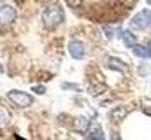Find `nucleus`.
Returning <instances> with one entry per match:
<instances>
[{
	"instance_id": "nucleus-1",
	"label": "nucleus",
	"mask_w": 151,
	"mask_h": 140,
	"mask_svg": "<svg viewBox=\"0 0 151 140\" xmlns=\"http://www.w3.org/2000/svg\"><path fill=\"white\" fill-rule=\"evenodd\" d=\"M63 18H65L63 9H62L58 4H51V5H47V7L42 11V23H44V26L49 28V30L56 28V26L63 21Z\"/></svg>"
},
{
	"instance_id": "nucleus-2",
	"label": "nucleus",
	"mask_w": 151,
	"mask_h": 140,
	"mask_svg": "<svg viewBox=\"0 0 151 140\" xmlns=\"http://www.w3.org/2000/svg\"><path fill=\"white\" fill-rule=\"evenodd\" d=\"M7 98L16 105V107H19V109H27V107H30V105L34 104L32 95H28L25 91H19V89H11L7 93Z\"/></svg>"
},
{
	"instance_id": "nucleus-3",
	"label": "nucleus",
	"mask_w": 151,
	"mask_h": 140,
	"mask_svg": "<svg viewBox=\"0 0 151 140\" xmlns=\"http://www.w3.org/2000/svg\"><path fill=\"white\" fill-rule=\"evenodd\" d=\"M130 28L135 30H151V11H141L139 14H135L130 21Z\"/></svg>"
},
{
	"instance_id": "nucleus-4",
	"label": "nucleus",
	"mask_w": 151,
	"mask_h": 140,
	"mask_svg": "<svg viewBox=\"0 0 151 140\" xmlns=\"http://www.w3.org/2000/svg\"><path fill=\"white\" fill-rule=\"evenodd\" d=\"M16 9L11 5H0V28H7L16 21Z\"/></svg>"
},
{
	"instance_id": "nucleus-5",
	"label": "nucleus",
	"mask_w": 151,
	"mask_h": 140,
	"mask_svg": "<svg viewBox=\"0 0 151 140\" xmlns=\"http://www.w3.org/2000/svg\"><path fill=\"white\" fill-rule=\"evenodd\" d=\"M69 53L74 60H83L84 58V46L81 40H70L69 42Z\"/></svg>"
},
{
	"instance_id": "nucleus-6",
	"label": "nucleus",
	"mask_w": 151,
	"mask_h": 140,
	"mask_svg": "<svg viewBox=\"0 0 151 140\" xmlns=\"http://www.w3.org/2000/svg\"><path fill=\"white\" fill-rule=\"evenodd\" d=\"M86 139L88 140H106V133H104L102 126L95 123V124H90V128L86 131Z\"/></svg>"
},
{
	"instance_id": "nucleus-7",
	"label": "nucleus",
	"mask_w": 151,
	"mask_h": 140,
	"mask_svg": "<svg viewBox=\"0 0 151 140\" xmlns=\"http://www.w3.org/2000/svg\"><path fill=\"white\" fill-rule=\"evenodd\" d=\"M130 49H132V53H134L137 58H141V60H150V58H151V47H150V46L134 44Z\"/></svg>"
},
{
	"instance_id": "nucleus-8",
	"label": "nucleus",
	"mask_w": 151,
	"mask_h": 140,
	"mask_svg": "<svg viewBox=\"0 0 151 140\" xmlns=\"http://www.w3.org/2000/svg\"><path fill=\"white\" fill-rule=\"evenodd\" d=\"M127 116H128V109L127 107H116V109H113V112L109 114V119L113 123H121Z\"/></svg>"
},
{
	"instance_id": "nucleus-9",
	"label": "nucleus",
	"mask_w": 151,
	"mask_h": 140,
	"mask_svg": "<svg viewBox=\"0 0 151 140\" xmlns=\"http://www.w3.org/2000/svg\"><path fill=\"white\" fill-rule=\"evenodd\" d=\"M90 124H91V123H90L86 117L79 116V117H76V121H74V130L77 133H86L88 128H90Z\"/></svg>"
},
{
	"instance_id": "nucleus-10",
	"label": "nucleus",
	"mask_w": 151,
	"mask_h": 140,
	"mask_svg": "<svg viewBox=\"0 0 151 140\" xmlns=\"http://www.w3.org/2000/svg\"><path fill=\"white\" fill-rule=\"evenodd\" d=\"M121 40L125 42V46L132 47V46L137 42V37L132 34V30H123V32H121Z\"/></svg>"
},
{
	"instance_id": "nucleus-11",
	"label": "nucleus",
	"mask_w": 151,
	"mask_h": 140,
	"mask_svg": "<svg viewBox=\"0 0 151 140\" xmlns=\"http://www.w3.org/2000/svg\"><path fill=\"white\" fill-rule=\"evenodd\" d=\"M9 119H11V112H9V109L4 107V105H0V130L5 128V124L9 123Z\"/></svg>"
},
{
	"instance_id": "nucleus-12",
	"label": "nucleus",
	"mask_w": 151,
	"mask_h": 140,
	"mask_svg": "<svg viewBox=\"0 0 151 140\" xmlns=\"http://www.w3.org/2000/svg\"><path fill=\"white\" fill-rule=\"evenodd\" d=\"M107 65H109V69H119V70H127V63H123V61H119V60H116V58H109V61H107Z\"/></svg>"
},
{
	"instance_id": "nucleus-13",
	"label": "nucleus",
	"mask_w": 151,
	"mask_h": 140,
	"mask_svg": "<svg viewBox=\"0 0 151 140\" xmlns=\"http://www.w3.org/2000/svg\"><path fill=\"white\" fill-rule=\"evenodd\" d=\"M65 2H67V5H69V7H72V9L81 7V4H83V0H65Z\"/></svg>"
},
{
	"instance_id": "nucleus-14",
	"label": "nucleus",
	"mask_w": 151,
	"mask_h": 140,
	"mask_svg": "<svg viewBox=\"0 0 151 140\" xmlns=\"http://www.w3.org/2000/svg\"><path fill=\"white\" fill-rule=\"evenodd\" d=\"M62 88H63V89H76V91H79V88L74 86L72 82H65V84H62Z\"/></svg>"
},
{
	"instance_id": "nucleus-15",
	"label": "nucleus",
	"mask_w": 151,
	"mask_h": 140,
	"mask_svg": "<svg viewBox=\"0 0 151 140\" xmlns=\"http://www.w3.org/2000/svg\"><path fill=\"white\" fill-rule=\"evenodd\" d=\"M34 91L39 93V95H40V93H44V86H37V88H34Z\"/></svg>"
},
{
	"instance_id": "nucleus-16",
	"label": "nucleus",
	"mask_w": 151,
	"mask_h": 140,
	"mask_svg": "<svg viewBox=\"0 0 151 140\" xmlns=\"http://www.w3.org/2000/svg\"><path fill=\"white\" fill-rule=\"evenodd\" d=\"M111 140H121V137H119V135L114 131V133H111Z\"/></svg>"
},
{
	"instance_id": "nucleus-17",
	"label": "nucleus",
	"mask_w": 151,
	"mask_h": 140,
	"mask_svg": "<svg viewBox=\"0 0 151 140\" xmlns=\"http://www.w3.org/2000/svg\"><path fill=\"white\" fill-rule=\"evenodd\" d=\"M148 4H150V5H151V0H148Z\"/></svg>"
},
{
	"instance_id": "nucleus-18",
	"label": "nucleus",
	"mask_w": 151,
	"mask_h": 140,
	"mask_svg": "<svg viewBox=\"0 0 151 140\" xmlns=\"http://www.w3.org/2000/svg\"><path fill=\"white\" fill-rule=\"evenodd\" d=\"M0 72H2V65H0Z\"/></svg>"
},
{
	"instance_id": "nucleus-19",
	"label": "nucleus",
	"mask_w": 151,
	"mask_h": 140,
	"mask_svg": "<svg viewBox=\"0 0 151 140\" xmlns=\"http://www.w3.org/2000/svg\"><path fill=\"white\" fill-rule=\"evenodd\" d=\"M150 47H151V46H150Z\"/></svg>"
}]
</instances>
